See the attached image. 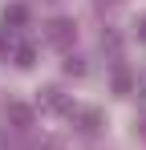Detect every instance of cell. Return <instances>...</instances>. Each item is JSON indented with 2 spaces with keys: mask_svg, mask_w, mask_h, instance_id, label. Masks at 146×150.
I'll use <instances>...</instances> for the list:
<instances>
[{
  "mask_svg": "<svg viewBox=\"0 0 146 150\" xmlns=\"http://www.w3.org/2000/svg\"><path fill=\"white\" fill-rule=\"evenodd\" d=\"M69 41H73V21H53L49 25V45L69 49Z\"/></svg>",
  "mask_w": 146,
  "mask_h": 150,
  "instance_id": "6da1fadb",
  "label": "cell"
},
{
  "mask_svg": "<svg viewBox=\"0 0 146 150\" xmlns=\"http://www.w3.org/2000/svg\"><path fill=\"white\" fill-rule=\"evenodd\" d=\"M4 122H12L16 130H28L33 126V110L21 105V101H12V105H4Z\"/></svg>",
  "mask_w": 146,
  "mask_h": 150,
  "instance_id": "7a4b0ae2",
  "label": "cell"
},
{
  "mask_svg": "<svg viewBox=\"0 0 146 150\" xmlns=\"http://www.w3.org/2000/svg\"><path fill=\"white\" fill-rule=\"evenodd\" d=\"M24 21H28V4H8V8H4V25L21 28Z\"/></svg>",
  "mask_w": 146,
  "mask_h": 150,
  "instance_id": "3957f363",
  "label": "cell"
},
{
  "mask_svg": "<svg viewBox=\"0 0 146 150\" xmlns=\"http://www.w3.org/2000/svg\"><path fill=\"white\" fill-rule=\"evenodd\" d=\"M130 89H134V77H130L126 65H118L114 69V93H130Z\"/></svg>",
  "mask_w": 146,
  "mask_h": 150,
  "instance_id": "277c9868",
  "label": "cell"
},
{
  "mask_svg": "<svg viewBox=\"0 0 146 150\" xmlns=\"http://www.w3.org/2000/svg\"><path fill=\"white\" fill-rule=\"evenodd\" d=\"M33 61H37V49H33V45H16V65H21V69H28Z\"/></svg>",
  "mask_w": 146,
  "mask_h": 150,
  "instance_id": "5b68a950",
  "label": "cell"
},
{
  "mask_svg": "<svg viewBox=\"0 0 146 150\" xmlns=\"http://www.w3.org/2000/svg\"><path fill=\"white\" fill-rule=\"evenodd\" d=\"M81 122H85V126H81L85 134H94L97 126H101V114H97V110H85V114H81Z\"/></svg>",
  "mask_w": 146,
  "mask_h": 150,
  "instance_id": "8992f818",
  "label": "cell"
},
{
  "mask_svg": "<svg viewBox=\"0 0 146 150\" xmlns=\"http://www.w3.org/2000/svg\"><path fill=\"white\" fill-rule=\"evenodd\" d=\"M65 73L81 77V73H85V61H81V57H69V61H65Z\"/></svg>",
  "mask_w": 146,
  "mask_h": 150,
  "instance_id": "52a82bcc",
  "label": "cell"
},
{
  "mask_svg": "<svg viewBox=\"0 0 146 150\" xmlns=\"http://www.w3.org/2000/svg\"><path fill=\"white\" fill-rule=\"evenodd\" d=\"M45 101L53 110H65V98H61V89H45Z\"/></svg>",
  "mask_w": 146,
  "mask_h": 150,
  "instance_id": "ba28073f",
  "label": "cell"
},
{
  "mask_svg": "<svg viewBox=\"0 0 146 150\" xmlns=\"http://www.w3.org/2000/svg\"><path fill=\"white\" fill-rule=\"evenodd\" d=\"M4 53H8V37L0 33V61H4Z\"/></svg>",
  "mask_w": 146,
  "mask_h": 150,
  "instance_id": "9c48e42d",
  "label": "cell"
},
{
  "mask_svg": "<svg viewBox=\"0 0 146 150\" xmlns=\"http://www.w3.org/2000/svg\"><path fill=\"white\" fill-rule=\"evenodd\" d=\"M138 41H146V16L138 21Z\"/></svg>",
  "mask_w": 146,
  "mask_h": 150,
  "instance_id": "30bf717a",
  "label": "cell"
}]
</instances>
